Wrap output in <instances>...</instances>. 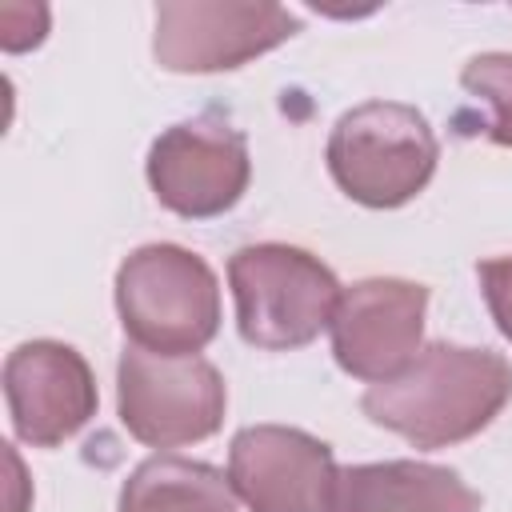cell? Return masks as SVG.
<instances>
[{"mask_svg":"<svg viewBox=\"0 0 512 512\" xmlns=\"http://www.w3.org/2000/svg\"><path fill=\"white\" fill-rule=\"evenodd\" d=\"M332 512H480V496L452 468L384 460L344 468Z\"/></svg>","mask_w":512,"mask_h":512,"instance_id":"8fae6325","label":"cell"},{"mask_svg":"<svg viewBox=\"0 0 512 512\" xmlns=\"http://www.w3.org/2000/svg\"><path fill=\"white\" fill-rule=\"evenodd\" d=\"M120 424L148 448L208 440L224 420V376L204 356H164L124 348L116 372Z\"/></svg>","mask_w":512,"mask_h":512,"instance_id":"5b68a950","label":"cell"},{"mask_svg":"<svg viewBox=\"0 0 512 512\" xmlns=\"http://www.w3.org/2000/svg\"><path fill=\"white\" fill-rule=\"evenodd\" d=\"M476 272H480V288H484L496 328L504 332V340H512V256L484 260Z\"/></svg>","mask_w":512,"mask_h":512,"instance_id":"5bb4252c","label":"cell"},{"mask_svg":"<svg viewBox=\"0 0 512 512\" xmlns=\"http://www.w3.org/2000/svg\"><path fill=\"white\" fill-rule=\"evenodd\" d=\"M4 400L20 440L56 448L96 416V380L76 348L28 340L4 360Z\"/></svg>","mask_w":512,"mask_h":512,"instance_id":"30bf717a","label":"cell"},{"mask_svg":"<svg viewBox=\"0 0 512 512\" xmlns=\"http://www.w3.org/2000/svg\"><path fill=\"white\" fill-rule=\"evenodd\" d=\"M248 176L244 136L216 120L172 124L148 152V184L156 200L184 220L228 212L244 196Z\"/></svg>","mask_w":512,"mask_h":512,"instance_id":"9c48e42d","label":"cell"},{"mask_svg":"<svg viewBox=\"0 0 512 512\" xmlns=\"http://www.w3.org/2000/svg\"><path fill=\"white\" fill-rule=\"evenodd\" d=\"M120 324L136 348L196 356L220 328L212 268L180 244H144L116 272Z\"/></svg>","mask_w":512,"mask_h":512,"instance_id":"3957f363","label":"cell"},{"mask_svg":"<svg viewBox=\"0 0 512 512\" xmlns=\"http://www.w3.org/2000/svg\"><path fill=\"white\" fill-rule=\"evenodd\" d=\"M228 480L248 512H332V448L300 428L252 424L232 436Z\"/></svg>","mask_w":512,"mask_h":512,"instance_id":"8992f818","label":"cell"},{"mask_svg":"<svg viewBox=\"0 0 512 512\" xmlns=\"http://www.w3.org/2000/svg\"><path fill=\"white\" fill-rule=\"evenodd\" d=\"M440 144L424 112L400 100H368L344 112L328 136V172L364 208H400L436 172Z\"/></svg>","mask_w":512,"mask_h":512,"instance_id":"7a4b0ae2","label":"cell"},{"mask_svg":"<svg viewBox=\"0 0 512 512\" xmlns=\"http://www.w3.org/2000/svg\"><path fill=\"white\" fill-rule=\"evenodd\" d=\"M512 400V364L488 348L428 344L416 360L364 392L372 424L416 448H448L484 432Z\"/></svg>","mask_w":512,"mask_h":512,"instance_id":"6da1fadb","label":"cell"},{"mask_svg":"<svg viewBox=\"0 0 512 512\" xmlns=\"http://www.w3.org/2000/svg\"><path fill=\"white\" fill-rule=\"evenodd\" d=\"M236 324L252 348L292 352L312 344L340 304V284L312 252L292 244H248L228 260Z\"/></svg>","mask_w":512,"mask_h":512,"instance_id":"277c9868","label":"cell"},{"mask_svg":"<svg viewBox=\"0 0 512 512\" xmlns=\"http://www.w3.org/2000/svg\"><path fill=\"white\" fill-rule=\"evenodd\" d=\"M296 32L300 20L280 4H160L152 52L168 72H224Z\"/></svg>","mask_w":512,"mask_h":512,"instance_id":"52a82bcc","label":"cell"},{"mask_svg":"<svg viewBox=\"0 0 512 512\" xmlns=\"http://www.w3.org/2000/svg\"><path fill=\"white\" fill-rule=\"evenodd\" d=\"M460 84L492 108L488 136L504 148H512V52H484L472 56L460 72Z\"/></svg>","mask_w":512,"mask_h":512,"instance_id":"4fadbf2b","label":"cell"},{"mask_svg":"<svg viewBox=\"0 0 512 512\" xmlns=\"http://www.w3.org/2000/svg\"><path fill=\"white\" fill-rule=\"evenodd\" d=\"M424 308H428V288L412 280L376 276L344 288L328 324L336 364L368 384L392 380L420 352Z\"/></svg>","mask_w":512,"mask_h":512,"instance_id":"ba28073f","label":"cell"},{"mask_svg":"<svg viewBox=\"0 0 512 512\" xmlns=\"http://www.w3.org/2000/svg\"><path fill=\"white\" fill-rule=\"evenodd\" d=\"M120 512H236V488L204 460L152 456L124 480Z\"/></svg>","mask_w":512,"mask_h":512,"instance_id":"7c38bea8","label":"cell"}]
</instances>
